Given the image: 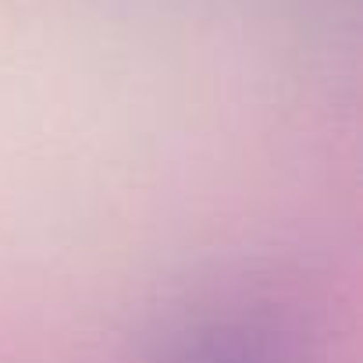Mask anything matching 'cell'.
Listing matches in <instances>:
<instances>
[{
	"mask_svg": "<svg viewBox=\"0 0 363 363\" xmlns=\"http://www.w3.org/2000/svg\"><path fill=\"white\" fill-rule=\"evenodd\" d=\"M146 363H310L306 320L285 292L228 289L182 313Z\"/></svg>",
	"mask_w": 363,
	"mask_h": 363,
	"instance_id": "6da1fadb",
	"label": "cell"
}]
</instances>
